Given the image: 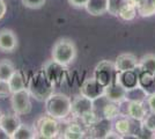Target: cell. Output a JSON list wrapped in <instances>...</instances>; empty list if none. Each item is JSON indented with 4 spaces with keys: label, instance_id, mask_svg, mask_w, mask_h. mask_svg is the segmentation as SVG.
<instances>
[{
    "label": "cell",
    "instance_id": "5b68a950",
    "mask_svg": "<svg viewBox=\"0 0 155 139\" xmlns=\"http://www.w3.org/2000/svg\"><path fill=\"white\" fill-rule=\"evenodd\" d=\"M11 107L12 110L18 115H28L31 113V94L29 89H22L19 92L12 93L11 95Z\"/></svg>",
    "mask_w": 155,
    "mask_h": 139
},
{
    "label": "cell",
    "instance_id": "74e56055",
    "mask_svg": "<svg viewBox=\"0 0 155 139\" xmlns=\"http://www.w3.org/2000/svg\"><path fill=\"white\" fill-rule=\"evenodd\" d=\"M0 116H1V113H0Z\"/></svg>",
    "mask_w": 155,
    "mask_h": 139
},
{
    "label": "cell",
    "instance_id": "d590c367",
    "mask_svg": "<svg viewBox=\"0 0 155 139\" xmlns=\"http://www.w3.org/2000/svg\"><path fill=\"white\" fill-rule=\"evenodd\" d=\"M0 139H9L8 134L4 131V129H2L1 126H0Z\"/></svg>",
    "mask_w": 155,
    "mask_h": 139
},
{
    "label": "cell",
    "instance_id": "8992f818",
    "mask_svg": "<svg viewBox=\"0 0 155 139\" xmlns=\"http://www.w3.org/2000/svg\"><path fill=\"white\" fill-rule=\"evenodd\" d=\"M115 63L111 60L104 59L101 60L94 68L93 77L96 79L98 84H101L103 87L108 86L110 82L115 78Z\"/></svg>",
    "mask_w": 155,
    "mask_h": 139
},
{
    "label": "cell",
    "instance_id": "ffe728a7",
    "mask_svg": "<svg viewBox=\"0 0 155 139\" xmlns=\"http://www.w3.org/2000/svg\"><path fill=\"white\" fill-rule=\"evenodd\" d=\"M37 138V131L36 127L31 125H28L25 123H21L18 130L15 131L12 139H35Z\"/></svg>",
    "mask_w": 155,
    "mask_h": 139
},
{
    "label": "cell",
    "instance_id": "ac0fdd59",
    "mask_svg": "<svg viewBox=\"0 0 155 139\" xmlns=\"http://www.w3.org/2000/svg\"><path fill=\"white\" fill-rule=\"evenodd\" d=\"M87 134V131L84 126L80 123H70L66 126L63 138L64 139H81L84 138Z\"/></svg>",
    "mask_w": 155,
    "mask_h": 139
},
{
    "label": "cell",
    "instance_id": "5bb4252c",
    "mask_svg": "<svg viewBox=\"0 0 155 139\" xmlns=\"http://www.w3.org/2000/svg\"><path fill=\"white\" fill-rule=\"evenodd\" d=\"M64 67L65 66L60 65L58 63H56L54 60H52V59L45 63L43 72H44L45 77L48 78V80L50 81V84H51L53 87L56 86L58 82H60Z\"/></svg>",
    "mask_w": 155,
    "mask_h": 139
},
{
    "label": "cell",
    "instance_id": "e575fe53",
    "mask_svg": "<svg viewBox=\"0 0 155 139\" xmlns=\"http://www.w3.org/2000/svg\"><path fill=\"white\" fill-rule=\"evenodd\" d=\"M129 1H131L134 6L137 7V8H139L140 6H142L143 4H146V2H148L149 0H129Z\"/></svg>",
    "mask_w": 155,
    "mask_h": 139
},
{
    "label": "cell",
    "instance_id": "8fae6325",
    "mask_svg": "<svg viewBox=\"0 0 155 139\" xmlns=\"http://www.w3.org/2000/svg\"><path fill=\"white\" fill-rule=\"evenodd\" d=\"M80 94L91 100L101 99V96H103L104 94V87L101 84H98L94 77H91L82 82L80 88Z\"/></svg>",
    "mask_w": 155,
    "mask_h": 139
},
{
    "label": "cell",
    "instance_id": "7402d4cb",
    "mask_svg": "<svg viewBox=\"0 0 155 139\" xmlns=\"http://www.w3.org/2000/svg\"><path fill=\"white\" fill-rule=\"evenodd\" d=\"M8 81V85L11 87V91L12 93L19 92L22 89H26V81H25V77L21 71L19 70H15V72L12 74V77L7 80Z\"/></svg>",
    "mask_w": 155,
    "mask_h": 139
},
{
    "label": "cell",
    "instance_id": "836d02e7",
    "mask_svg": "<svg viewBox=\"0 0 155 139\" xmlns=\"http://www.w3.org/2000/svg\"><path fill=\"white\" fill-rule=\"evenodd\" d=\"M7 12V5L5 0H0V21L4 19V16L6 15Z\"/></svg>",
    "mask_w": 155,
    "mask_h": 139
},
{
    "label": "cell",
    "instance_id": "7a4b0ae2",
    "mask_svg": "<svg viewBox=\"0 0 155 139\" xmlns=\"http://www.w3.org/2000/svg\"><path fill=\"white\" fill-rule=\"evenodd\" d=\"M46 115L61 121L67 118L72 111V99L61 93H52L44 101Z\"/></svg>",
    "mask_w": 155,
    "mask_h": 139
},
{
    "label": "cell",
    "instance_id": "d4e9b609",
    "mask_svg": "<svg viewBox=\"0 0 155 139\" xmlns=\"http://www.w3.org/2000/svg\"><path fill=\"white\" fill-rule=\"evenodd\" d=\"M15 66L9 59L0 60V80H8L15 72Z\"/></svg>",
    "mask_w": 155,
    "mask_h": 139
},
{
    "label": "cell",
    "instance_id": "e0dca14e",
    "mask_svg": "<svg viewBox=\"0 0 155 139\" xmlns=\"http://www.w3.org/2000/svg\"><path fill=\"white\" fill-rule=\"evenodd\" d=\"M84 9L91 16H102L108 13V0H88Z\"/></svg>",
    "mask_w": 155,
    "mask_h": 139
},
{
    "label": "cell",
    "instance_id": "f35d334b",
    "mask_svg": "<svg viewBox=\"0 0 155 139\" xmlns=\"http://www.w3.org/2000/svg\"><path fill=\"white\" fill-rule=\"evenodd\" d=\"M154 137H155V133H154Z\"/></svg>",
    "mask_w": 155,
    "mask_h": 139
},
{
    "label": "cell",
    "instance_id": "1f68e13d",
    "mask_svg": "<svg viewBox=\"0 0 155 139\" xmlns=\"http://www.w3.org/2000/svg\"><path fill=\"white\" fill-rule=\"evenodd\" d=\"M146 106L148 107V110L149 111H153L155 113V92L153 93H149L147 99H146Z\"/></svg>",
    "mask_w": 155,
    "mask_h": 139
},
{
    "label": "cell",
    "instance_id": "30bf717a",
    "mask_svg": "<svg viewBox=\"0 0 155 139\" xmlns=\"http://www.w3.org/2000/svg\"><path fill=\"white\" fill-rule=\"evenodd\" d=\"M19 44L18 36L12 29L2 28L0 29V51L12 53L16 50Z\"/></svg>",
    "mask_w": 155,
    "mask_h": 139
},
{
    "label": "cell",
    "instance_id": "7c38bea8",
    "mask_svg": "<svg viewBox=\"0 0 155 139\" xmlns=\"http://www.w3.org/2000/svg\"><path fill=\"white\" fill-rule=\"evenodd\" d=\"M126 102V107H125V114L127 117L131 119L136 121V122H140L141 123L142 119L146 117V115L148 113L147 108H146V102H141V101H125Z\"/></svg>",
    "mask_w": 155,
    "mask_h": 139
},
{
    "label": "cell",
    "instance_id": "52a82bcc",
    "mask_svg": "<svg viewBox=\"0 0 155 139\" xmlns=\"http://www.w3.org/2000/svg\"><path fill=\"white\" fill-rule=\"evenodd\" d=\"M94 110V100L84 96L82 94H79L78 96H74L72 99V111L73 115L77 118H81L84 115L91 113Z\"/></svg>",
    "mask_w": 155,
    "mask_h": 139
},
{
    "label": "cell",
    "instance_id": "2e32d148",
    "mask_svg": "<svg viewBox=\"0 0 155 139\" xmlns=\"http://www.w3.org/2000/svg\"><path fill=\"white\" fill-rule=\"evenodd\" d=\"M132 123H133V119L127 117L126 115H119L117 118H115L112 127L122 137H124V136H126L129 133H133V131H132V129H133Z\"/></svg>",
    "mask_w": 155,
    "mask_h": 139
},
{
    "label": "cell",
    "instance_id": "f546056e",
    "mask_svg": "<svg viewBox=\"0 0 155 139\" xmlns=\"http://www.w3.org/2000/svg\"><path fill=\"white\" fill-rule=\"evenodd\" d=\"M22 5L29 9H39L45 5L46 0H21Z\"/></svg>",
    "mask_w": 155,
    "mask_h": 139
},
{
    "label": "cell",
    "instance_id": "44dd1931",
    "mask_svg": "<svg viewBox=\"0 0 155 139\" xmlns=\"http://www.w3.org/2000/svg\"><path fill=\"white\" fill-rule=\"evenodd\" d=\"M120 104L119 103H115V102H110L108 100H105V103L102 107V115L101 117L107 119H112L117 118L120 115Z\"/></svg>",
    "mask_w": 155,
    "mask_h": 139
},
{
    "label": "cell",
    "instance_id": "4dcf8cb0",
    "mask_svg": "<svg viewBox=\"0 0 155 139\" xmlns=\"http://www.w3.org/2000/svg\"><path fill=\"white\" fill-rule=\"evenodd\" d=\"M12 95V91L11 87L8 85V81L6 80H0V98H11Z\"/></svg>",
    "mask_w": 155,
    "mask_h": 139
},
{
    "label": "cell",
    "instance_id": "f1b7e54d",
    "mask_svg": "<svg viewBox=\"0 0 155 139\" xmlns=\"http://www.w3.org/2000/svg\"><path fill=\"white\" fill-rule=\"evenodd\" d=\"M138 14L141 15L143 18H148V16H153L155 15V6L152 2H146L142 6L138 8Z\"/></svg>",
    "mask_w": 155,
    "mask_h": 139
},
{
    "label": "cell",
    "instance_id": "4316f807",
    "mask_svg": "<svg viewBox=\"0 0 155 139\" xmlns=\"http://www.w3.org/2000/svg\"><path fill=\"white\" fill-rule=\"evenodd\" d=\"M141 125L149 132H152L153 134L155 133V113L149 111L147 113L146 117L142 119Z\"/></svg>",
    "mask_w": 155,
    "mask_h": 139
},
{
    "label": "cell",
    "instance_id": "8d00e7d4",
    "mask_svg": "<svg viewBox=\"0 0 155 139\" xmlns=\"http://www.w3.org/2000/svg\"><path fill=\"white\" fill-rule=\"evenodd\" d=\"M149 2H152V4L155 6V0H149Z\"/></svg>",
    "mask_w": 155,
    "mask_h": 139
},
{
    "label": "cell",
    "instance_id": "277c9868",
    "mask_svg": "<svg viewBox=\"0 0 155 139\" xmlns=\"http://www.w3.org/2000/svg\"><path fill=\"white\" fill-rule=\"evenodd\" d=\"M35 127L37 131V138L39 137L43 139H53L57 138L60 132L59 121L49 115L39 117Z\"/></svg>",
    "mask_w": 155,
    "mask_h": 139
},
{
    "label": "cell",
    "instance_id": "d6a6232c",
    "mask_svg": "<svg viewBox=\"0 0 155 139\" xmlns=\"http://www.w3.org/2000/svg\"><path fill=\"white\" fill-rule=\"evenodd\" d=\"M68 4L74 8H84L88 0H67Z\"/></svg>",
    "mask_w": 155,
    "mask_h": 139
},
{
    "label": "cell",
    "instance_id": "d6986e66",
    "mask_svg": "<svg viewBox=\"0 0 155 139\" xmlns=\"http://www.w3.org/2000/svg\"><path fill=\"white\" fill-rule=\"evenodd\" d=\"M137 14H138V8H137L131 1L126 0L123 4V6L120 7L119 12H118V15L117 18H119L120 20L123 21H132L136 19Z\"/></svg>",
    "mask_w": 155,
    "mask_h": 139
},
{
    "label": "cell",
    "instance_id": "484cf974",
    "mask_svg": "<svg viewBox=\"0 0 155 139\" xmlns=\"http://www.w3.org/2000/svg\"><path fill=\"white\" fill-rule=\"evenodd\" d=\"M139 84L141 85L143 88H148L152 85L155 84V74L150 72H146V71H140V75H139Z\"/></svg>",
    "mask_w": 155,
    "mask_h": 139
},
{
    "label": "cell",
    "instance_id": "603a6c76",
    "mask_svg": "<svg viewBox=\"0 0 155 139\" xmlns=\"http://www.w3.org/2000/svg\"><path fill=\"white\" fill-rule=\"evenodd\" d=\"M148 91L139 84L138 86L133 87L131 89H127L126 92V101H141L145 102L148 96Z\"/></svg>",
    "mask_w": 155,
    "mask_h": 139
},
{
    "label": "cell",
    "instance_id": "9a60e30c",
    "mask_svg": "<svg viewBox=\"0 0 155 139\" xmlns=\"http://www.w3.org/2000/svg\"><path fill=\"white\" fill-rule=\"evenodd\" d=\"M114 79L126 89H131L139 85V74L136 72V70L116 72Z\"/></svg>",
    "mask_w": 155,
    "mask_h": 139
},
{
    "label": "cell",
    "instance_id": "4fadbf2b",
    "mask_svg": "<svg viewBox=\"0 0 155 139\" xmlns=\"http://www.w3.org/2000/svg\"><path fill=\"white\" fill-rule=\"evenodd\" d=\"M19 116L20 115L15 114L14 111L13 114H1L0 116V126L8 134L9 139H12V136L18 130L20 124L22 123Z\"/></svg>",
    "mask_w": 155,
    "mask_h": 139
},
{
    "label": "cell",
    "instance_id": "9c48e42d",
    "mask_svg": "<svg viewBox=\"0 0 155 139\" xmlns=\"http://www.w3.org/2000/svg\"><path fill=\"white\" fill-rule=\"evenodd\" d=\"M114 63H115L116 72H123V71L137 70L138 65H139V59L134 53L124 52L118 55L116 59L114 60Z\"/></svg>",
    "mask_w": 155,
    "mask_h": 139
},
{
    "label": "cell",
    "instance_id": "83f0119b",
    "mask_svg": "<svg viewBox=\"0 0 155 139\" xmlns=\"http://www.w3.org/2000/svg\"><path fill=\"white\" fill-rule=\"evenodd\" d=\"M125 1L126 0H108V13L112 16H117Z\"/></svg>",
    "mask_w": 155,
    "mask_h": 139
},
{
    "label": "cell",
    "instance_id": "cb8c5ba5",
    "mask_svg": "<svg viewBox=\"0 0 155 139\" xmlns=\"http://www.w3.org/2000/svg\"><path fill=\"white\" fill-rule=\"evenodd\" d=\"M138 68L140 71H146L155 74V55L154 53H146L139 59Z\"/></svg>",
    "mask_w": 155,
    "mask_h": 139
},
{
    "label": "cell",
    "instance_id": "ba28073f",
    "mask_svg": "<svg viewBox=\"0 0 155 139\" xmlns=\"http://www.w3.org/2000/svg\"><path fill=\"white\" fill-rule=\"evenodd\" d=\"M126 92H127V89L124 88L122 85H119L114 79L108 86L104 87L103 96L110 102H115V103L122 104L126 101Z\"/></svg>",
    "mask_w": 155,
    "mask_h": 139
},
{
    "label": "cell",
    "instance_id": "6da1fadb",
    "mask_svg": "<svg viewBox=\"0 0 155 139\" xmlns=\"http://www.w3.org/2000/svg\"><path fill=\"white\" fill-rule=\"evenodd\" d=\"M78 56V48L75 42L68 37H61L54 42L51 50V59L63 66H70Z\"/></svg>",
    "mask_w": 155,
    "mask_h": 139
},
{
    "label": "cell",
    "instance_id": "3957f363",
    "mask_svg": "<svg viewBox=\"0 0 155 139\" xmlns=\"http://www.w3.org/2000/svg\"><path fill=\"white\" fill-rule=\"evenodd\" d=\"M27 88L29 89L31 96H34L38 101H45L53 93V86L50 84V81L48 80L43 71L34 75V78L30 80V84Z\"/></svg>",
    "mask_w": 155,
    "mask_h": 139
}]
</instances>
